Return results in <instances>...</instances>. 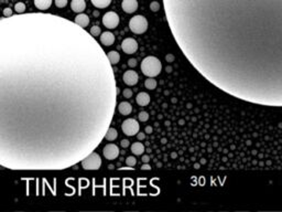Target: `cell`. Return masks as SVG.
I'll return each mask as SVG.
<instances>
[{
    "label": "cell",
    "instance_id": "f546056e",
    "mask_svg": "<svg viewBox=\"0 0 282 212\" xmlns=\"http://www.w3.org/2000/svg\"><path fill=\"white\" fill-rule=\"evenodd\" d=\"M2 13H3V17L8 18V17H11L12 15V10L10 8H5L3 11H2Z\"/></svg>",
    "mask_w": 282,
    "mask_h": 212
},
{
    "label": "cell",
    "instance_id": "7402d4cb",
    "mask_svg": "<svg viewBox=\"0 0 282 212\" xmlns=\"http://www.w3.org/2000/svg\"><path fill=\"white\" fill-rule=\"evenodd\" d=\"M157 81L154 80L153 77H148L147 80H146V82H144V86H146V88H148V90H154L155 87H157Z\"/></svg>",
    "mask_w": 282,
    "mask_h": 212
},
{
    "label": "cell",
    "instance_id": "7c38bea8",
    "mask_svg": "<svg viewBox=\"0 0 282 212\" xmlns=\"http://www.w3.org/2000/svg\"><path fill=\"white\" fill-rule=\"evenodd\" d=\"M100 42L106 46H113V43L115 42V35L109 31H105L100 34Z\"/></svg>",
    "mask_w": 282,
    "mask_h": 212
},
{
    "label": "cell",
    "instance_id": "8992f818",
    "mask_svg": "<svg viewBox=\"0 0 282 212\" xmlns=\"http://www.w3.org/2000/svg\"><path fill=\"white\" fill-rule=\"evenodd\" d=\"M121 129L124 131V134H126L127 136H134L139 133L140 126H139L138 121L134 119V118H128L122 123L121 125Z\"/></svg>",
    "mask_w": 282,
    "mask_h": 212
},
{
    "label": "cell",
    "instance_id": "4dcf8cb0",
    "mask_svg": "<svg viewBox=\"0 0 282 212\" xmlns=\"http://www.w3.org/2000/svg\"><path fill=\"white\" fill-rule=\"evenodd\" d=\"M128 65L130 66V67H134V66L137 65V60H136V59H130V60L128 61Z\"/></svg>",
    "mask_w": 282,
    "mask_h": 212
},
{
    "label": "cell",
    "instance_id": "83f0119b",
    "mask_svg": "<svg viewBox=\"0 0 282 212\" xmlns=\"http://www.w3.org/2000/svg\"><path fill=\"white\" fill-rule=\"evenodd\" d=\"M150 9L153 11V12L158 11L159 9H160V4H159L158 1H152V2L150 4Z\"/></svg>",
    "mask_w": 282,
    "mask_h": 212
},
{
    "label": "cell",
    "instance_id": "e575fe53",
    "mask_svg": "<svg viewBox=\"0 0 282 212\" xmlns=\"http://www.w3.org/2000/svg\"><path fill=\"white\" fill-rule=\"evenodd\" d=\"M144 131H146V134H149V135H150V134L152 133V127L147 126V127H146V129H144Z\"/></svg>",
    "mask_w": 282,
    "mask_h": 212
},
{
    "label": "cell",
    "instance_id": "d6a6232c",
    "mask_svg": "<svg viewBox=\"0 0 282 212\" xmlns=\"http://www.w3.org/2000/svg\"><path fill=\"white\" fill-rule=\"evenodd\" d=\"M137 137H138L139 140H143L144 138H146V134L144 133H138L137 134Z\"/></svg>",
    "mask_w": 282,
    "mask_h": 212
},
{
    "label": "cell",
    "instance_id": "ba28073f",
    "mask_svg": "<svg viewBox=\"0 0 282 212\" xmlns=\"http://www.w3.org/2000/svg\"><path fill=\"white\" fill-rule=\"evenodd\" d=\"M121 49L127 54H132L138 50V42L134 38H127L121 42Z\"/></svg>",
    "mask_w": 282,
    "mask_h": 212
},
{
    "label": "cell",
    "instance_id": "5b68a950",
    "mask_svg": "<svg viewBox=\"0 0 282 212\" xmlns=\"http://www.w3.org/2000/svg\"><path fill=\"white\" fill-rule=\"evenodd\" d=\"M101 166V158L98 154L92 152L82 160V167L85 170H98Z\"/></svg>",
    "mask_w": 282,
    "mask_h": 212
},
{
    "label": "cell",
    "instance_id": "9a60e30c",
    "mask_svg": "<svg viewBox=\"0 0 282 212\" xmlns=\"http://www.w3.org/2000/svg\"><path fill=\"white\" fill-rule=\"evenodd\" d=\"M75 23H77L79 27L82 28H86L89 23V17L85 13H78V15L75 17Z\"/></svg>",
    "mask_w": 282,
    "mask_h": 212
},
{
    "label": "cell",
    "instance_id": "ffe728a7",
    "mask_svg": "<svg viewBox=\"0 0 282 212\" xmlns=\"http://www.w3.org/2000/svg\"><path fill=\"white\" fill-rule=\"evenodd\" d=\"M90 1H92V4H93L96 8H99V9L108 7V6L110 5V2H111V0H90Z\"/></svg>",
    "mask_w": 282,
    "mask_h": 212
},
{
    "label": "cell",
    "instance_id": "e0dca14e",
    "mask_svg": "<svg viewBox=\"0 0 282 212\" xmlns=\"http://www.w3.org/2000/svg\"><path fill=\"white\" fill-rule=\"evenodd\" d=\"M144 150H146L144 145H143V144H141L140 141L134 143V144H132V146H131V152H132V154H134V155H136V156H140V155H142V154L144 152Z\"/></svg>",
    "mask_w": 282,
    "mask_h": 212
},
{
    "label": "cell",
    "instance_id": "4316f807",
    "mask_svg": "<svg viewBox=\"0 0 282 212\" xmlns=\"http://www.w3.org/2000/svg\"><path fill=\"white\" fill-rule=\"evenodd\" d=\"M54 2L57 8H64L67 5V0H55Z\"/></svg>",
    "mask_w": 282,
    "mask_h": 212
},
{
    "label": "cell",
    "instance_id": "5bb4252c",
    "mask_svg": "<svg viewBox=\"0 0 282 212\" xmlns=\"http://www.w3.org/2000/svg\"><path fill=\"white\" fill-rule=\"evenodd\" d=\"M136 102L140 106H147L150 103V95L146 92H140L136 97Z\"/></svg>",
    "mask_w": 282,
    "mask_h": 212
},
{
    "label": "cell",
    "instance_id": "f1b7e54d",
    "mask_svg": "<svg viewBox=\"0 0 282 212\" xmlns=\"http://www.w3.org/2000/svg\"><path fill=\"white\" fill-rule=\"evenodd\" d=\"M122 94H124V97H126V98L132 97V91H131L130 88H126V90H124Z\"/></svg>",
    "mask_w": 282,
    "mask_h": 212
},
{
    "label": "cell",
    "instance_id": "2e32d148",
    "mask_svg": "<svg viewBox=\"0 0 282 212\" xmlns=\"http://www.w3.org/2000/svg\"><path fill=\"white\" fill-rule=\"evenodd\" d=\"M118 112L121 115H129L132 112V106L128 102H121L118 105Z\"/></svg>",
    "mask_w": 282,
    "mask_h": 212
},
{
    "label": "cell",
    "instance_id": "3957f363",
    "mask_svg": "<svg viewBox=\"0 0 282 212\" xmlns=\"http://www.w3.org/2000/svg\"><path fill=\"white\" fill-rule=\"evenodd\" d=\"M141 71L146 76L154 77L158 76L162 71V64L158 58L147 56L141 62Z\"/></svg>",
    "mask_w": 282,
    "mask_h": 212
},
{
    "label": "cell",
    "instance_id": "cb8c5ba5",
    "mask_svg": "<svg viewBox=\"0 0 282 212\" xmlns=\"http://www.w3.org/2000/svg\"><path fill=\"white\" fill-rule=\"evenodd\" d=\"M89 34H92L93 37H97V35L101 34V30H100V28H99L98 25H94V27L90 28Z\"/></svg>",
    "mask_w": 282,
    "mask_h": 212
},
{
    "label": "cell",
    "instance_id": "30bf717a",
    "mask_svg": "<svg viewBox=\"0 0 282 212\" xmlns=\"http://www.w3.org/2000/svg\"><path fill=\"white\" fill-rule=\"evenodd\" d=\"M122 80L127 85L132 86L138 83L139 76L134 71H126L124 73V76H122Z\"/></svg>",
    "mask_w": 282,
    "mask_h": 212
},
{
    "label": "cell",
    "instance_id": "8d00e7d4",
    "mask_svg": "<svg viewBox=\"0 0 282 212\" xmlns=\"http://www.w3.org/2000/svg\"><path fill=\"white\" fill-rule=\"evenodd\" d=\"M142 161H143L144 164H148V162L150 161V157H149V156H143V157H142Z\"/></svg>",
    "mask_w": 282,
    "mask_h": 212
},
{
    "label": "cell",
    "instance_id": "603a6c76",
    "mask_svg": "<svg viewBox=\"0 0 282 212\" xmlns=\"http://www.w3.org/2000/svg\"><path fill=\"white\" fill-rule=\"evenodd\" d=\"M15 10L17 11V13H23L25 11V5L23 2H18L15 5Z\"/></svg>",
    "mask_w": 282,
    "mask_h": 212
},
{
    "label": "cell",
    "instance_id": "d4e9b609",
    "mask_svg": "<svg viewBox=\"0 0 282 212\" xmlns=\"http://www.w3.org/2000/svg\"><path fill=\"white\" fill-rule=\"evenodd\" d=\"M126 164H127V166H129V167L136 166V164H137V159H136V157H134V156L127 157V159H126Z\"/></svg>",
    "mask_w": 282,
    "mask_h": 212
},
{
    "label": "cell",
    "instance_id": "d6986e66",
    "mask_svg": "<svg viewBox=\"0 0 282 212\" xmlns=\"http://www.w3.org/2000/svg\"><path fill=\"white\" fill-rule=\"evenodd\" d=\"M107 56H108V60L111 65L117 64L119 61H120V54H119L117 51H109L108 53H107Z\"/></svg>",
    "mask_w": 282,
    "mask_h": 212
},
{
    "label": "cell",
    "instance_id": "d590c367",
    "mask_svg": "<svg viewBox=\"0 0 282 212\" xmlns=\"http://www.w3.org/2000/svg\"><path fill=\"white\" fill-rule=\"evenodd\" d=\"M141 169H142V170H150V169H151V166L148 165V164H144L143 166L141 167Z\"/></svg>",
    "mask_w": 282,
    "mask_h": 212
},
{
    "label": "cell",
    "instance_id": "4fadbf2b",
    "mask_svg": "<svg viewBox=\"0 0 282 212\" xmlns=\"http://www.w3.org/2000/svg\"><path fill=\"white\" fill-rule=\"evenodd\" d=\"M71 8L76 13H82L86 9V2L85 0H72Z\"/></svg>",
    "mask_w": 282,
    "mask_h": 212
},
{
    "label": "cell",
    "instance_id": "ac0fdd59",
    "mask_svg": "<svg viewBox=\"0 0 282 212\" xmlns=\"http://www.w3.org/2000/svg\"><path fill=\"white\" fill-rule=\"evenodd\" d=\"M34 5L40 10H46L52 5V0H34Z\"/></svg>",
    "mask_w": 282,
    "mask_h": 212
},
{
    "label": "cell",
    "instance_id": "52a82bcc",
    "mask_svg": "<svg viewBox=\"0 0 282 212\" xmlns=\"http://www.w3.org/2000/svg\"><path fill=\"white\" fill-rule=\"evenodd\" d=\"M103 25L108 28V29H115L119 25V15L114 12V11H109L106 12L103 17Z\"/></svg>",
    "mask_w": 282,
    "mask_h": 212
},
{
    "label": "cell",
    "instance_id": "44dd1931",
    "mask_svg": "<svg viewBox=\"0 0 282 212\" xmlns=\"http://www.w3.org/2000/svg\"><path fill=\"white\" fill-rule=\"evenodd\" d=\"M117 137H118V131H116L115 128H113V127H109V129L107 131L106 135H105V138L107 140H115Z\"/></svg>",
    "mask_w": 282,
    "mask_h": 212
},
{
    "label": "cell",
    "instance_id": "8fae6325",
    "mask_svg": "<svg viewBox=\"0 0 282 212\" xmlns=\"http://www.w3.org/2000/svg\"><path fill=\"white\" fill-rule=\"evenodd\" d=\"M121 8L126 13H134L138 9V1L137 0H122Z\"/></svg>",
    "mask_w": 282,
    "mask_h": 212
},
{
    "label": "cell",
    "instance_id": "484cf974",
    "mask_svg": "<svg viewBox=\"0 0 282 212\" xmlns=\"http://www.w3.org/2000/svg\"><path fill=\"white\" fill-rule=\"evenodd\" d=\"M138 118L140 121H147L149 119V114L147 112H140L138 115Z\"/></svg>",
    "mask_w": 282,
    "mask_h": 212
},
{
    "label": "cell",
    "instance_id": "836d02e7",
    "mask_svg": "<svg viewBox=\"0 0 282 212\" xmlns=\"http://www.w3.org/2000/svg\"><path fill=\"white\" fill-rule=\"evenodd\" d=\"M165 60L168 61V62H173V61H174V55H172V54H169V55L165 56Z\"/></svg>",
    "mask_w": 282,
    "mask_h": 212
},
{
    "label": "cell",
    "instance_id": "1f68e13d",
    "mask_svg": "<svg viewBox=\"0 0 282 212\" xmlns=\"http://www.w3.org/2000/svg\"><path fill=\"white\" fill-rule=\"evenodd\" d=\"M120 145H121V147H124V148H127L130 145V143H129L128 139H122V140L120 141Z\"/></svg>",
    "mask_w": 282,
    "mask_h": 212
},
{
    "label": "cell",
    "instance_id": "7a4b0ae2",
    "mask_svg": "<svg viewBox=\"0 0 282 212\" xmlns=\"http://www.w3.org/2000/svg\"><path fill=\"white\" fill-rule=\"evenodd\" d=\"M171 32L220 91L282 107V0H163Z\"/></svg>",
    "mask_w": 282,
    "mask_h": 212
},
{
    "label": "cell",
    "instance_id": "9c48e42d",
    "mask_svg": "<svg viewBox=\"0 0 282 212\" xmlns=\"http://www.w3.org/2000/svg\"><path fill=\"white\" fill-rule=\"evenodd\" d=\"M103 154L106 157V159L108 160H114L119 156V148L118 146H116L114 144H108L104 147L103 149Z\"/></svg>",
    "mask_w": 282,
    "mask_h": 212
},
{
    "label": "cell",
    "instance_id": "277c9868",
    "mask_svg": "<svg viewBox=\"0 0 282 212\" xmlns=\"http://www.w3.org/2000/svg\"><path fill=\"white\" fill-rule=\"evenodd\" d=\"M129 29L136 34H142L148 29V21L143 15H134L129 21Z\"/></svg>",
    "mask_w": 282,
    "mask_h": 212
},
{
    "label": "cell",
    "instance_id": "6da1fadb",
    "mask_svg": "<svg viewBox=\"0 0 282 212\" xmlns=\"http://www.w3.org/2000/svg\"><path fill=\"white\" fill-rule=\"evenodd\" d=\"M1 165L65 169L98 146L114 116L116 87L108 56L77 23L51 13L2 18ZM5 39L3 37H1Z\"/></svg>",
    "mask_w": 282,
    "mask_h": 212
}]
</instances>
